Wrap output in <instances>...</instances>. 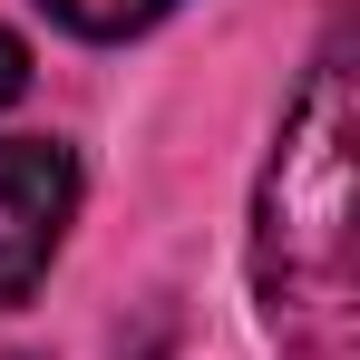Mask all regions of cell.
Listing matches in <instances>:
<instances>
[{
    "mask_svg": "<svg viewBox=\"0 0 360 360\" xmlns=\"http://www.w3.org/2000/svg\"><path fill=\"white\" fill-rule=\"evenodd\" d=\"M20 78H30V59H20V39H10V30H0V108H10V98H20Z\"/></svg>",
    "mask_w": 360,
    "mask_h": 360,
    "instance_id": "4",
    "label": "cell"
},
{
    "mask_svg": "<svg viewBox=\"0 0 360 360\" xmlns=\"http://www.w3.org/2000/svg\"><path fill=\"white\" fill-rule=\"evenodd\" d=\"M253 292L283 360H351L360 253H351V68L321 59L283 117L253 195Z\"/></svg>",
    "mask_w": 360,
    "mask_h": 360,
    "instance_id": "1",
    "label": "cell"
},
{
    "mask_svg": "<svg viewBox=\"0 0 360 360\" xmlns=\"http://www.w3.org/2000/svg\"><path fill=\"white\" fill-rule=\"evenodd\" d=\"M78 214V156L49 136H0V302H20Z\"/></svg>",
    "mask_w": 360,
    "mask_h": 360,
    "instance_id": "2",
    "label": "cell"
},
{
    "mask_svg": "<svg viewBox=\"0 0 360 360\" xmlns=\"http://www.w3.org/2000/svg\"><path fill=\"white\" fill-rule=\"evenodd\" d=\"M59 30H78V39H127V30H146V20H166L176 0H39Z\"/></svg>",
    "mask_w": 360,
    "mask_h": 360,
    "instance_id": "3",
    "label": "cell"
}]
</instances>
